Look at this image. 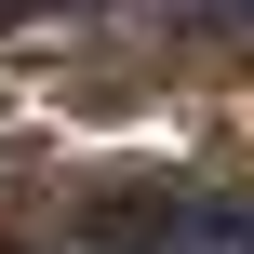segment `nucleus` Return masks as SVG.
Instances as JSON below:
<instances>
[{"label":"nucleus","mask_w":254,"mask_h":254,"mask_svg":"<svg viewBox=\"0 0 254 254\" xmlns=\"http://www.w3.org/2000/svg\"><path fill=\"white\" fill-rule=\"evenodd\" d=\"M174 27H228V40H254V0H161Z\"/></svg>","instance_id":"f257e3e1"}]
</instances>
